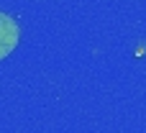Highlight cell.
<instances>
[{"label": "cell", "instance_id": "6da1fadb", "mask_svg": "<svg viewBox=\"0 0 146 133\" xmlns=\"http://www.w3.org/2000/svg\"><path fill=\"white\" fill-rule=\"evenodd\" d=\"M18 38H21V31H18V23L0 10V59L10 56L13 49L18 46Z\"/></svg>", "mask_w": 146, "mask_h": 133}]
</instances>
